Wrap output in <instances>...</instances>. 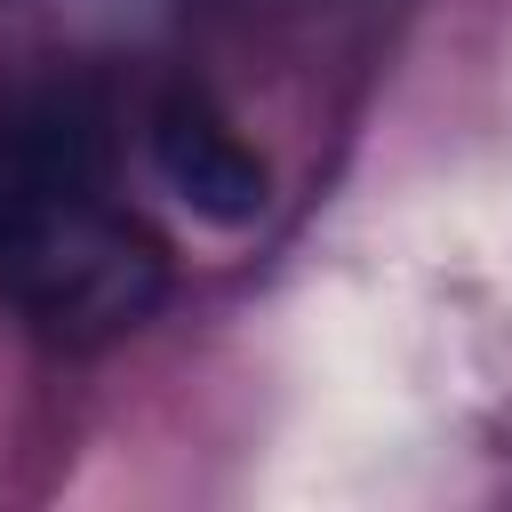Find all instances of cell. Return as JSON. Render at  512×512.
Listing matches in <instances>:
<instances>
[{
  "label": "cell",
  "mask_w": 512,
  "mask_h": 512,
  "mask_svg": "<svg viewBox=\"0 0 512 512\" xmlns=\"http://www.w3.org/2000/svg\"><path fill=\"white\" fill-rule=\"evenodd\" d=\"M0 296L48 344H112L168 296L160 232L112 192V96L80 64L0 72Z\"/></svg>",
  "instance_id": "cell-1"
},
{
  "label": "cell",
  "mask_w": 512,
  "mask_h": 512,
  "mask_svg": "<svg viewBox=\"0 0 512 512\" xmlns=\"http://www.w3.org/2000/svg\"><path fill=\"white\" fill-rule=\"evenodd\" d=\"M144 152H152V176L176 208H192L200 224L216 232H248L264 224L272 208V168L264 152L224 120V104L208 88H168L152 104V128H144Z\"/></svg>",
  "instance_id": "cell-2"
}]
</instances>
